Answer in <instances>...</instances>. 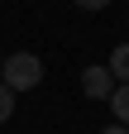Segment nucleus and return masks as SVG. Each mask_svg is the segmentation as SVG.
Here are the masks:
<instances>
[{
  "label": "nucleus",
  "instance_id": "2",
  "mask_svg": "<svg viewBox=\"0 0 129 134\" xmlns=\"http://www.w3.org/2000/svg\"><path fill=\"white\" fill-rule=\"evenodd\" d=\"M81 91H86L91 100H110V91H115V77H110V67L91 62L86 72H81Z\"/></svg>",
  "mask_w": 129,
  "mask_h": 134
},
{
  "label": "nucleus",
  "instance_id": "3",
  "mask_svg": "<svg viewBox=\"0 0 129 134\" xmlns=\"http://www.w3.org/2000/svg\"><path fill=\"white\" fill-rule=\"evenodd\" d=\"M110 110H115V120L129 129V81H120V86L110 91Z\"/></svg>",
  "mask_w": 129,
  "mask_h": 134
},
{
  "label": "nucleus",
  "instance_id": "6",
  "mask_svg": "<svg viewBox=\"0 0 129 134\" xmlns=\"http://www.w3.org/2000/svg\"><path fill=\"white\" fill-rule=\"evenodd\" d=\"M105 5H110V0H77V10H86V14L91 10H105Z\"/></svg>",
  "mask_w": 129,
  "mask_h": 134
},
{
  "label": "nucleus",
  "instance_id": "1",
  "mask_svg": "<svg viewBox=\"0 0 129 134\" xmlns=\"http://www.w3.org/2000/svg\"><path fill=\"white\" fill-rule=\"evenodd\" d=\"M0 81H5L10 91H34L38 81H43V62L34 53H14V58L0 62Z\"/></svg>",
  "mask_w": 129,
  "mask_h": 134
},
{
  "label": "nucleus",
  "instance_id": "7",
  "mask_svg": "<svg viewBox=\"0 0 129 134\" xmlns=\"http://www.w3.org/2000/svg\"><path fill=\"white\" fill-rule=\"evenodd\" d=\"M101 134H129V129H124V125H110V129H101Z\"/></svg>",
  "mask_w": 129,
  "mask_h": 134
},
{
  "label": "nucleus",
  "instance_id": "5",
  "mask_svg": "<svg viewBox=\"0 0 129 134\" xmlns=\"http://www.w3.org/2000/svg\"><path fill=\"white\" fill-rule=\"evenodd\" d=\"M10 115H14V91L5 86V81H0V125H5Z\"/></svg>",
  "mask_w": 129,
  "mask_h": 134
},
{
  "label": "nucleus",
  "instance_id": "8",
  "mask_svg": "<svg viewBox=\"0 0 129 134\" xmlns=\"http://www.w3.org/2000/svg\"><path fill=\"white\" fill-rule=\"evenodd\" d=\"M0 62H5V58H0Z\"/></svg>",
  "mask_w": 129,
  "mask_h": 134
},
{
  "label": "nucleus",
  "instance_id": "4",
  "mask_svg": "<svg viewBox=\"0 0 129 134\" xmlns=\"http://www.w3.org/2000/svg\"><path fill=\"white\" fill-rule=\"evenodd\" d=\"M110 77H115V86L129 81V43H120L115 53H110Z\"/></svg>",
  "mask_w": 129,
  "mask_h": 134
}]
</instances>
